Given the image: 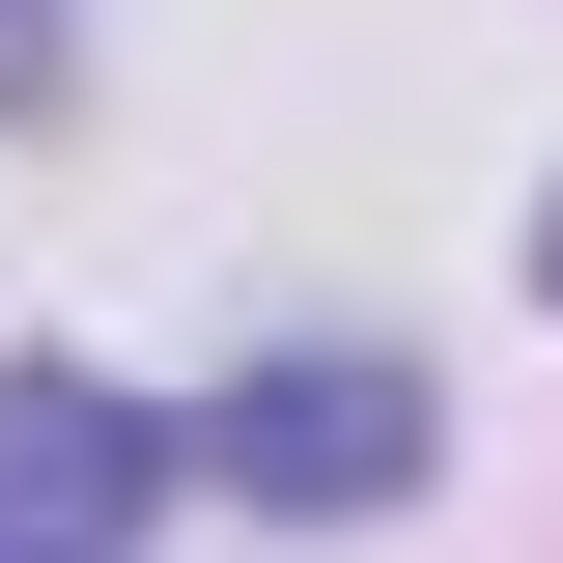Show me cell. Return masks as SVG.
I'll use <instances>...</instances> for the list:
<instances>
[{
    "instance_id": "1",
    "label": "cell",
    "mask_w": 563,
    "mask_h": 563,
    "mask_svg": "<svg viewBox=\"0 0 563 563\" xmlns=\"http://www.w3.org/2000/svg\"><path fill=\"white\" fill-rule=\"evenodd\" d=\"M169 479V451H141L113 395H57V366H29V395H0V563H113V507Z\"/></svg>"
},
{
    "instance_id": "2",
    "label": "cell",
    "mask_w": 563,
    "mask_h": 563,
    "mask_svg": "<svg viewBox=\"0 0 563 563\" xmlns=\"http://www.w3.org/2000/svg\"><path fill=\"white\" fill-rule=\"evenodd\" d=\"M225 479H282V507H395V479H422V395H395V366H282V395L225 422Z\"/></svg>"
}]
</instances>
